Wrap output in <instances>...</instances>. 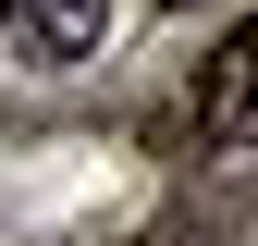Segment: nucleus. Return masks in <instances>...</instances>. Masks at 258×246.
<instances>
[{"mask_svg": "<svg viewBox=\"0 0 258 246\" xmlns=\"http://www.w3.org/2000/svg\"><path fill=\"white\" fill-rule=\"evenodd\" d=\"M0 13H25V0H0Z\"/></svg>", "mask_w": 258, "mask_h": 246, "instance_id": "7ed1b4c3", "label": "nucleus"}, {"mask_svg": "<svg viewBox=\"0 0 258 246\" xmlns=\"http://www.w3.org/2000/svg\"><path fill=\"white\" fill-rule=\"evenodd\" d=\"M111 37V0H37V61H86Z\"/></svg>", "mask_w": 258, "mask_h": 246, "instance_id": "f03ea898", "label": "nucleus"}, {"mask_svg": "<svg viewBox=\"0 0 258 246\" xmlns=\"http://www.w3.org/2000/svg\"><path fill=\"white\" fill-rule=\"evenodd\" d=\"M197 136L209 148H258V13L221 37V61L197 74Z\"/></svg>", "mask_w": 258, "mask_h": 246, "instance_id": "f257e3e1", "label": "nucleus"}]
</instances>
